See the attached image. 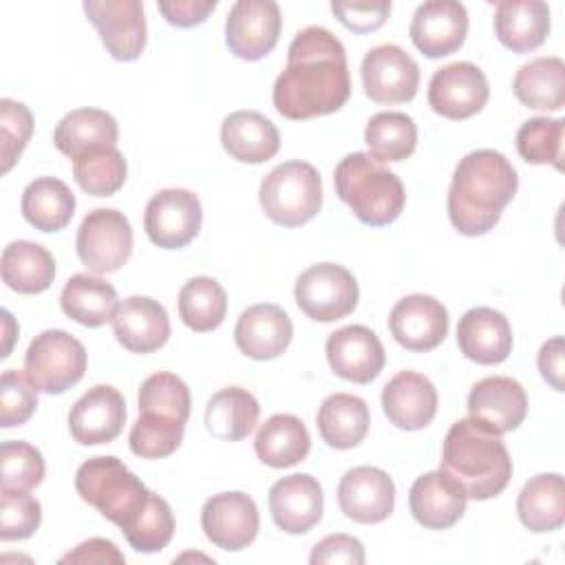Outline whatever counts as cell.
I'll use <instances>...</instances> for the list:
<instances>
[{
    "instance_id": "52a82bcc",
    "label": "cell",
    "mask_w": 565,
    "mask_h": 565,
    "mask_svg": "<svg viewBox=\"0 0 565 565\" xmlns=\"http://www.w3.org/2000/svg\"><path fill=\"white\" fill-rule=\"evenodd\" d=\"M86 371L84 344L62 331L46 329L35 335L24 353V373L38 391L46 395H60L75 386Z\"/></svg>"
},
{
    "instance_id": "30bf717a",
    "label": "cell",
    "mask_w": 565,
    "mask_h": 565,
    "mask_svg": "<svg viewBox=\"0 0 565 565\" xmlns=\"http://www.w3.org/2000/svg\"><path fill=\"white\" fill-rule=\"evenodd\" d=\"M201 223V201L185 188L159 190L143 212V230L161 249L185 247L199 234Z\"/></svg>"
},
{
    "instance_id": "4dcf8cb0",
    "label": "cell",
    "mask_w": 565,
    "mask_h": 565,
    "mask_svg": "<svg viewBox=\"0 0 565 565\" xmlns=\"http://www.w3.org/2000/svg\"><path fill=\"white\" fill-rule=\"evenodd\" d=\"M311 437L300 417L289 413L271 415L256 433V457L269 468H291L307 459Z\"/></svg>"
},
{
    "instance_id": "db71d44e",
    "label": "cell",
    "mask_w": 565,
    "mask_h": 565,
    "mask_svg": "<svg viewBox=\"0 0 565 565\" xmlns=\"http://www.w3.org/2000/svg\"><path fill=\"white\" fill-rule=\"evenodd\" d=\"M60 563H73V565H121L126 563V556L119 552V547L108 539H88L79 543L73 552L64 554Z\"/></svg>"
},
{
    "instance_id": "7c38bea8",
    "label": "cell",
    "mask_w": 565,
    "mask_h": 565,
    "mask_svg": "<svg viewBox=\"0 0 565 565\" xmlns=\"http://www.w3.org/2000/svg\"><path fill=\"white\" fill-rule=\"evenodd\" d=\"M282 29L280 7L274 0H238L225 18L227 49L247 62L274 51Z\"/></svg>"
},
{
    "instance_id": "5b68a950",
    "label": "cell",
    "mask_w": 565,
    "mask_h": 565,
    "mask_svg": "<svg viewBox=\"0 0 565 565\" xmlns=\"http://www.w3.org/2000/svg\"><path fill=\"white\" fill-rule=\"evenodd\" d=\"M75 490L102 516L126 532L146 510L152 492L113 455L90 457L75 472Z\"/></svg>"
},
{
    "instance_id": "c3c4849f",
    "label": "cell",
    "mask_w": 565,
    "mask_h": 565,
    "mask_svg": "<svg viewBox=\"0 0 565 565\" xmlns=\"http://www.w3.org/2000/svg\"><path fill=\"white\" fill-rule=\"evenodd\" d=\"M42 521V505L29 492L0 490V539L24 541Z\"/></svg>"
},
{
    "instance_id": "7bdbcfd3",
    "label": "cell",
    "mask_w": 565,
    "mask_h": 565,
    "mask_svg": "<svg viewBox=\"0 0 565 565\" xmlns=\"http://www.w3.org/2000/svg\"><path fill=\"white\" fill-rule=\"evenodd\" d=\"M565 119L532 117L516 130V152L534 166L550 163L563 170Z\"/></svg>"
},
{
    "instance_id": "4fadbf2b",
    "label": "cell",
    "mask_w": 565,
    "mask_h": 565,
    "mask_svg": "<svg viewBox=\"0 0 565 565\" xmlns=\"http://www.w3.org/2000/svg\"><path fill=\"white\" fill-rule=\"evenodd\" d=\"M84 11L115 60L132 62L141 55L148 26L139 0H86Z\"/></svg>"
},
{
    "instance_id": "cb8c5ba5",
    "label": "cell",
    "mask_w": 565,
    "mask_h": 565,
    "mask_svg": "<svg viewBox=\"0 0 565 565\" xmlns=\"http://www.w3.org/2000/svg\"><path fill=\"white\" fill-rule=\"evenodd\" d=\"M294 338V324L287 311L271 302L247 307L234 327L238 351L252 360H271L285 353Z\"/></svg>"
},
{
    "instance_id": "9c48e42d",
    "label": "cell",
    "mask_w": 565,
    "mask_h": 565,
    "mask_svg": "<svg viewBox=\"0 0 565 565\" xmlns=\"http://www.w3.org/2000/svg\"><path fill=\"white\" fill-rule=\"evenodd\" d=\"M75 249L95 276L113 274L124 267L132 254V227L124 212L97 207L84 216L75 236Z\"/></svg>"
},
{
    "instance_id": "11a10c76",
    "label": "cell",
    "mask_w": 565,
    "mask_h": 565,
    "mask_svg": "<svg viewBox=\"0 0 565 565\" xmlns=\"http://www.w3.org/2000/svg\"><path fill=\"white\" fill-rule=\"evenodd\" d=\"M563 355H565V340H563V335H554L547 342H543V347L539 351V358H536V364H539V371H541L543 380L554 391H563V386H565L563 384V373H565Z\"/></svg>"
},
{
    "instance_id": "277c9868",
    "label": "cell",
    "mask_w": 565,
    "mask_h": 565,
    "mask_svg": "<svg viewBox=\"0 0 565 565\" xmlns=\"http://www.w3.org/2000/svg\"><path fill=\"white\" fill-rule=\"evenodd\" d=\"M335 194L358 221L371 227L393 223L406 203L399 177L369 152L347 154L333 172Z\"/></svg>"
},
{
    "instance_id": "2e32d148",
    "label": "cell",
    "mask_w": 565,
    "mask_h": 565,
    "mask_svg": "<svg viewBox=\"0 0 565 565\" xmlns=\"http://www.w3.org/2000/svg\"><path fill=\"white\" fill-rule=\"evenodd\" d=\"M468 33V11L455 0H430L415 9L408 35L419 53L430 60L461 49Z\"/></svg>"
},
{
    "instance_id": "d6a6232c",
    "label": "cell",
    "mask_w": 565,
    "mask_h": 565,
    "mask_svg": "<svg viewBox=\"0 0 565 565\" xmlns=\"http://www.w3.org/2000/svg\"><path fill=\"white\" fill-rule=\"evenodd\" d=\"M2 280L18 294H42L53 285L55 258L51 252L31 241H13L2 249Z\"/></svg>"
},
{
    "instance_id": "74e56055",
    "label": "cell",
    "mask_w": 565,
    "mask_h": 565,
    "mask_svg": "<svg viewBox=\"0 0 565 565\" xmlns=\"http://www.w3.org/2000/svg\"><path fill=\"white\" fill-rule=\"evenodd\" d=\"M521 523L532 532H554L565 523V490L558 472L532 477L516 497Z\"/></svg>"
},
{
    "instance_id": "f907efd6",
    "label": "cell",
    "mask_w": 565,
    "mask_h": 565,
    "mask_svg": "<svg viewBox=\"0 0 565 565\" xmlns=\"http://www.w3.org/2000/svg\"><path fill=\"white\" fill-rule=\"evenodd\" d=\"M331 11L347 29L355 33H369L386 22L391 2H331Z\"/></svg>"
},
{
    "instance_id": "f5cc1de1",
    "label": "cell",
    "mask_w": 565,
    "mask_h": 565,
    "mask_svg": "<svg viewBox=\"0 0 565 565\" xmlns=\"http://www.w3.org/2000/svg\"><path fill=\"white\" fill-rule=\"evenodd\" d=\"M157 7L170 24L190 29L205 22V18L216 9V0H161Z\"/></svg>"
},
{
    "instance_id": "bcb514c9",
    "label": "cell",
    "mask_w": 565,
    "mask_h": 565,
    "mask_svg": "<svg viewBox=\"0 0 565 565\" xmlns=\"http://www.w3.org/2000/svg\"><path fill=\"white\" fill-rule=\"evenodd\" d=\"M121 534L126 536V541L135 552H143V554L161 552L174 534V516L168 501L152 492L141 516Z\"/></svg>"
},
{
    "instance_id": "8fae6325",
    "label": "cell",
    "mask_w": 565,
    "mask_h": 565,
    "mask_svg": "<svg viewBox=\"0 0 565 565\" xmlns=\"http://www.w3.org/2000/svg\"><path fill=\"white\" fill-rule=\"evenodd\" d=\"M362 88L375 104L411 102L419 88L417 62L397 44L373 46L360 66Z\"/></svg>"
},
{
    "instance_id": "7402d4cb",
    "label": "cell",
    "mask_w": 565,
    "mask_h": 565,
    "mask_svg": "<svg viewBox=\"0 0 565 565\" xmlns=\"http://www.w3.org/2000/svg\"><path fill=\"white\" fill-rule=\"evenodd\" d=\"M269 512L274 523L287 534H305L322 519V488L316 477L296 472L278 479L269 488Z\"/></svg>"
},
{
    "instance_id": "e0dca14e",
    "label": "cell",
    "mask_w": 565,
    "mask_h": 565,
    "mask_svg": "<svg viewBox=\"0 0 565 565\" xmlns=\"http://www.w3.org/2000/svg\"><path fill=\"white\" fill-rule=\"evenodd\" d=\"M527 413V395L523 386L505 375L479 380L468 395V419L490 433L503 435L519 428Z\"/></svg>"
},
{
    "instance_id": "484cf974",
    "label": "cell",
    "mask_w": 565,
    "mask_h": 565,
    "mask_svg": "<svg viewBox=\"0 0 565 565\" xmlns=\"http://www.w3.org/2000/svg\"><path fill=\"white\" fill-rule=\"evenodd\" d=\"M463 488L444 470H433L415 479L408 492V508L415 521L428 530H446L466 512Z\"/></svg>"
},
{
    "instance_id": "8992f818",
    "label": "cell",
    "mask_w": 565,
    "mask_h": 565,
    "mask_svg": "<svg viewBox=\"0 0 565 565\" xmlns=\"http://www.w3.org/2000/svg\"><path fill=\"white\" fill-rule=\"evenodd\" d=\"M258 201L267 218L276 225L300 227L320 212V172L307 161H285L263 179Z\"/></svg>"
},
{
    "instance_id": "8d00e7d4",
    "label": "cell",
    "mask_w": 565,
    "mask_h": 565,
    "mask_svg": "<svg viewBox=\"0 0 565 565\" xmlns=\"http://www.w3.org/2000/svg\"><path fill=\"white\" fill-rule=\"evenodd\" d=\"M22 216L40 232L64 230L75 214V196L71 188L55 177H40L22 192Z\"/></svg>"
},
{
    "instance_id": "681fc988",
    "label": "cell",
    "mask_w": 565,
    "mask_h": 565,
    "mask_svg": "<svg viewBox=\"0 0 565 565\" xmlns=\"http://www.w3.org/2000/svg\"><path fill=\"white\" fill-rule=\"evenodd\" d=\"M33 135L31 110L15 99H0V137H2V172H9L20 159Z\"/></svg>"
},
{
    "instance_id": "d590c367",
    "label": "cell",
    "mask_w": 565,
    "mask_h": 565,
    "mask_svg": "<svg viewBox=\"0 0 565 565\" xmlns=\"http://www.w3.org/2000/svg\"><path fill=\"white\" fill-rule=\"evenodd\" d=\"M117 291L110 282L90 274H75L66 280L60 294L62 311L84 324V327H102L113 320L117 309Z\"/></svg>"
},
{
    "instance_id": "ba28073f",
    "label": "cell",
    "mask_w": 565,
    "mask_h": 565,
    "mask_svg": "<svg viewBox=\"0 0 565 565\" xmlns=\"http://www.w3.org/2000/svg\"><path fill=\"white\" fill-rule=\"evenodd\" d=\"M300 311L316 322L347 318L360 298L355 276L338 263H318L300 271L294 285Z\"/></svg>"
},
{
    "instance_id": "ffe728a7",
    "label": "cell",
    "mask_w": 565,
    "mask_h": 565,
    "mask_svg": "<svg viewBox=\"0 0 565 565\" xmlns=\"http://www.w3.org/2000/svg\"><path fill=\"white\" fill-rule=\"evenodd\" d=\"M338 505L355 523H380L395 508V483L382 468H351L338 483Z\"/></svg>"
},
{
    "instance_id": "f546056e",
    "label": "cell",
    "mask_w": 565,
    "mask_h": 565,
    "mask_svg": "<svg viewBox=\"0 0 565 565\" xmlns=\"http://www.w3.org/2000/svg\"><path fill=\"white\" fill-rule=\"evenodd\" d=\"M119 137L117 119L102 108H77L64 115L53 132L55 148L68 159H77L88 150L115 148Z\"/></svg>"
},
{
    "instance_id": "3957f363",
    "label": "cell",
    "mask_w": 565,
    "mask_h": 565,
    "mask_svg": "<svg viewBox=\"0 0 565 565\" xmlns=\"http://www.w3.org/2000/svg\"><path fill=\"white\" fill-rule=\"evenodd\" d=\"M439 470L452 477L468 499L486 501L510 483L512 459L501 435L472 419H457L444 437Z\"/></svg>"
},
{
    "instance_id": "1f68e13d",
    "label": "cell",
    "mask_w": 565,
    "mask_h": 565,
    "mask_svg": "<svg viewBox=\"0 0 565 565\" xmlns=\"http://www.w3.org/2000/svg\"><path fill=\"white\" fill-rule=\"evenodd\" d=\"M316 424L327 446L349 450L366 437L371 413L362 397L349 393H333L318 408Z\"/></svg>"
},
{
    "instance_id": "ee69618b",
    "label": "cell",
    "mask_w": 565,
    "mask_h": 565,
    "mask_svg": "<svg viewBox=\"0 0 565 565\" xmlns=\"http://www.w3.org/2000/svg\"><path fill=\"white\" fill-rule=\"evenodd\" d=\"M42 452L29 441L9 439L0 446V490L31 492L44 479Z\"/></svg>"
},
{
    "instance_id": "7dc6e473",
    "label": "cell",
    "mask_w": 565,
    "mask_h": 565,
    "mask_svg": "<svg viewBox=\"0 0 565 565\" xmlns=\"http://www.w3.org/2000/svg\"><path fill=\"white\" fill-rule=\"evenodd\" d=\"M38 408V388L26 373L9 369L0 377V426L13 428L31 419Z\"/></svg>"
},
{
    "instance_id": "f6af8a7d",
    "label": "cell",
    "mask_w": 565,
    "mask_h": 565,
    "mask_svg": "<svg viewBox=\"0 0 565 565\" xmlns=\"http://www.w3.org/2000/svg\"><path fill=\"white\" fill-rule=\"evenodd\" d=\"M183 430V422L139 415V419L130 428L128 444L130 450L141 459H163L181 446Z\"/></svg>"
},
{
    "instance_id": "816d5d0a",
    "label": "cell",
    "mask_w": 565,
    "mask_h": 565,
    "mask_svg": "<svg viewBox=\"0 0 565 565\" xmlns=\"http://www.w3.org/2000/svg\"><path fill=\"white\" fill-rule=\"evenodd\" d=\"M311 565H362L364 563V545L349 534H329L318 541L309 556Z\"/></svg>"
},
{
    "instance_id": "60d3db41",
    "label": "cell",
    "mask_w": 565,
    "mask_h": 565,
    "mask_svg": "<svg viewBox=\"0 0 565 565\" xmlns=\"http://www.w3.org/2000/svg\"><path fill=\"white\" fill-rule=\"evenodd\" d=\"M139 415H152L161 419L188 422L190 417V388L174 373H152L139 386Z\"/></svg>"
},
{
    "instance_id": "603a6c76",
    "label": "cell",
    "mask_w": 565,
    "mask_h": 565,
    "mask_svg": "<svg viewBox=\"0 0 565 565\" xmlns=\"http://www.w3.org/2000/svg\"><path fill=\"white\" fill-rule=\"evenodd\" d=\"M435 384L417 371H399L382 388V408L388 422L402 430H419L437 415Z\"/></svg>"
},
{
    "instance_id": "4316f807",
    "label": "cell",
    "mask_w": 565,
    "mask_h": 565,
    "mask_svg": "<svg viewBox=\"0 0 565 565\" xmlns=\"http://www.w3.org/2000/svg\"><path fill=\"white\" fill-rule=\"evenodd\" d=\"M459 351L477 364H499L512 351V327L492 307L468 309L457 324Z\"/></svg>"
},
{
    "instance_id": "b9f144b4",
    "label": "cell",
    "mask_w": 565,
    "mask_h": 565,
    "mask_svg": "<svg viewBox=\"0 0 565 565\" xmlns=\"http://www.w3.org/2000/svg\"><path fill=\"white\" fill-rule=\"evenodd\" d=\"M128 174L124 154L117 148L88 150L73 161V177L77 185L93 196L115 194Z\"/></svg>"
},
{
    "instance_id": "d4e9b609",
    "label": "cell",
    "mask_w": 565,
    "mask_h": 565,
    "mask_svg": "<svg viewBox=\"0 0 565 565\" xmlns=\"http://www.w3.org/2000/svg\"><path fill=\"white\" fill-rule=\"evenodd\" d=\"M110 322L117 342L130 353H152L170 338V320L163 305L148 296L121 300Z\"/></svg>"
},
{
    "instance_id": "5bb4252c",
    "label": "cell",
    "mask_w": 565,
    "mask_h": 565,
    "mask_svg": "<svg viewBox=\"0 0 565 565\" xmlns=\"http://www.w3.org/2000/svg\"><path fill=\"white\" fill-rule=\"evenodd\" d=\"M490 88L483 71L472 62H452L437 68L428 84L430 108L446 119H468L488 102Z\"/></svg>"
},
{
    "instance_id": "7a4b0ae2",
    "label": "cell",
    "mask_w": 565,
    "mask_h": 565,
    "mask_svg": "<svg viewBox=\"0 0 565 565\" xmlns=\"http://www.w3.org/2000/svg\"><path fill=\"white\" fill-rule=\"evenodd\" d=\"M519 177L499 150H472L459 159L448 188V218L463 236L488 234L514 199Z\"/></svg>"
},
{
    "instance_id": "f1b7e54d",
    "label": "cell",
    "mask_w": 565,
    "mask_h": 565,
    "mask_svg": "<svg viewBox=\"0 0 565 565\" xmlns=\"http://www.w3.org/2000/svg\"><path fill=\"white\" fill-rule=\"evenodd\" d=\"M221 143L241 163H263L278 152L280 135L263 113L236 110L221 124Z\"/></svg>"
},
{
    "instance_id": "9a60e30c",
    "label": "cell",
    "mask_w": 565,
    "mask_h": 565,
    "mask_svg": "<svg viewBox=\"0 0 565 565\" xmlns=\"http://www.w3.org/2000/svg\"><path fill=\"white\" fill-rule=\"evenodd\" d=\"M201 527L216 547L238 552L254 543L260 516L254 499L245 492L212 494L201 510Z\"/></svg>"
},
{
    "instance_id": "6da1fadb",
    "label": "cell",
    "mask_w": 565,
    "mask_h": 565,
    "mask_svg": "<svg viewBox=\"0 0 565 565\" xmlns=\"http://www.w3.org/2000/svg\"><path fill=\"white\" fill-rule=\"evenodd\" d=\"M351 95L347 51L324 26L298 31L287 51V66L276 77L271 99L287 119H311L340 110Z\"/></svg>"
},
{
    "instance_id": "44dd1931",
    "label": "cell",
    "mask_w": 565,
    "mask_h": 565,
    "mask_svg": "<svg viewBox=\"0 0 565 565\" xmlns=\"http://www.w3.org/2000/svg\"><path fill=\"white\" fill-rule=\"evenodd\" d=\"M393 338L408 351H430L448 333L446 307L426 294H411L397 300L388 313Z\"/></svg>"
},
{
    "instance_id": "836d02e7",
    "label": "cell",
    "mask_w": 565,
    "mask_h": 565,
    "mask_svg": "<svg viewBox=\"0 0 565 565\" xmlns=\"http://www.w3.org/2000/svg\"><path fill=\"white\" fill-rule=\"evenodd\" d=\"M516 99L532 110H561L565 106V64L561 57H534L525 62L514 79Z\"/></svg>"
},
{
    "instance_id": "d6986e66",
    "label": "cell",
    "mask_w": 565,
    "mask_h": 565,
    "mask_svg": "<svg viewBox=\"0 0 565 565\" xmlns=\"http://www.w3.org/2000/svg\"><path fill=\"white\" fill-rule=\"evenodd\" d=\"M324 353L331 371L349 382L369 384L384 369V347L375 331L364 324H349L327 338Z\"/></svg>"
},
{
    "instance_id": "ac0fdd59",
    "label": "cell",
    "mask_w": 565,
    "mask_h": 565,
    "mask_svg": "<svg viewBox=\"0 0 565 565\" xmlns=\"http://www.w3.org/2000/svg\"><path fill=\"white\" fill-rule=\"evenodd\" d=\"M126 422L124 395L108 384L88 388L68 413V430L82 446H99L119 437Z\"/></svg>"
},
{
    "instance_id": "83f0119b",
    "label": "cell",
    "mask_w": 565,
    "mask_h": 565,
    "mask_svg": "<svg viewBox=\"0 0 565 565\" xmlns=\"http://www.w3.org/2000/svg\"><path fill=\"white\" fill-rule=\"evenodd\" d=\"M492 24L505 49L530 53L550 35V7L541 0H503L497 2Z\"/></svg>"
},
{
    "instance_id": "f35d334b",
    "label": "cell",
    "mask_w": 565,
    "mask_h": 565,
    "mask_svg": "<svg viewBox=\"0 0 565 565\" xmlns=\"http://www.w3.org/2000/svg\"><path fill=\"white\" fill-rule=\"evenodd\" d=\"M179 316L183 324L196 333L221 327L227 311V294L218 280L210 276L190 278L179 291Z\"/></svg>"
},
{
    "instance_id": "ab89813d",
    "label": "cell",
    "mask_w": 565,
    "mask_h": 565,
    "mask_svg": "<svg viewBox=\"0 0 565 565\" xmlns=\"http://www.w3.org/2000/svg\"><path fill=\"white\" fill-rule=\"evenodd\" d=\"M364 141L369 146V154L377 161H404L415 152L417 126L406 113L384 110L369 119Z\"/></svg>"
},
{
    "instance_id": "e575fe53",
    "label": "cell",
    "mask_w": 565,
    "mask_h": 565,
    "mask_svg": "<svg viewBox=\"0 0 565 565\" xmlns=\"http://www.w3.org/2000/svg\"><path fill=\"white\" fill-rule=\"evenodd\" d=\"M260 415L258 399L241 386H227L216 391L205 406V428L221 441L245 439Z\"/></svg>"
}]
</instances>
